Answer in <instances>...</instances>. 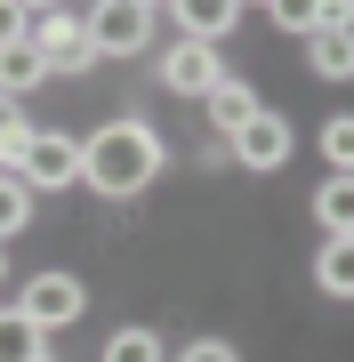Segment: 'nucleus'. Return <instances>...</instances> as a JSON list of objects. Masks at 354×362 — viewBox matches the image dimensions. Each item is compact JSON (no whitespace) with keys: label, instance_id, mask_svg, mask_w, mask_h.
I'll return each mask as SVG.
<instances>
[{"label":"nucleus","instance_id":"nucleus-21","mask_svg":"<svg viewBox=\"0 0 354 362\" xmlns=\"http://www.w3.org/2000/svg\"><path fill=\"white\" fill-rule=\"evenodd\" d=\"M16 40H25V8H16V0H0V49H16Z\"/></svg>","mask_w":354,"mask_h":362},{"label":"nucleus","instance_id":"nucleus-22","mask_svg":"<svg viewBox=\"0 0 354 362\" xmlns=\"http://www.w3.org/2000/svg\"><path fill=\"white\" fill-rule=\"evenodd\" d=\"M330 25H338V33H346V49H354V8H338V16H330Z\"/></svg>","mask_w":354,"mask_h":362},{"label":"nucleus","instance_id":"nucleus-24","mask_svg":"<svg viewBox=\"0 0 354 362\" xmlns=\"http://www.w3.org/2000/svg\"><path fill=\"white\" fill-rule=\"evenodd\" d=\"M33 362H49V354H33Z\"/></svg>","mask_w":354,"mask_h":362},{"label":"nucleus","instance_id":"nucleus-4","mask_svg":"<svg viewBox=\"0 0 354 362\" xmlns=\"http://www.w3.org/2000/svg\"><path fill=\"white\" fill-rule=\"evenodd\" d=\"M81 306H89V290H81V274H33L25 290H16V314L49 338V330H65V322H81Z\"/></svg>","mask_w":354,"mask_h":362},{"label":"nucleus","instance_id":"nucleus-10","mask_svg":"<svg viewBox=\"0 0 354 362\" xmlns=\"http://www.w3.org/2000/svg\"><path fill=\"white\" fill-rule=\"evenodd\" d=\"M40 81H49L40 49H25V40H16V49H0V97H16V105H25V89H40Z\"/></svg>","mask_w":354,"mask_h":362},{"label":"nucleus","instance_id":"nucleus-14","mask_svg":"<svg viewBox=\"0 0 354 362\" xmlns=\"http://www.w3.org/2000/svg\"><path fill=\"white\" fill-rule=\"evenodd\" d=\"M105 362H170V354H161V338L145 330V322H129V330L105 338Z\"/></svg>","mask_w":354,"mask_h":362},{"label":"nucleus","instance_id":"nucleus-13","mask_svg":"<svg viewBox=\"0 0 354 362\" xmlns=\"http://www.w3.org/2000/svg\"><path fill=\"white\" fill-rule=\"evenodd\" d=\"M322 161H330V177H354V113L322 121Z\"/></svg>","mask_w":354,"mask_h":362},{"label":"nucleus","instance_id":"nucleus-15","mask_svg":"<svg viewBox=\"0 0 354 362\" xmlns=\"http://www.w3.org/2000/svg\"><path fill=\"white\" fill-rule=\"evenodd\" d=\"M249 113H258V97H249V89H242V81H225V89H210V121H218V129H225V137H234V129H242V121H249Z\"/></svg>","mask_w":354,"mask_h":362},{"label":"nucleus","instance_id":"nucleus-23","mask_svg":"<svg viewBox=\"0 0 354 362\" xmlns=\"http://www.w3.org/2000/svg\"><path fill=\"white\" fill-rule=\"evenodd\" d=\"M0 274H8V258H0Z\"/></svg>","mask_w":354,"mask_h":362},{"label":"nucleus","instance_id":"nucleus-7","mask_svg":"<svg viewBox=\"0 0 354 362\" xmlns=\"http://www.w3.org/2000/svg\"><path fill=\"white\" fill-rule=\"evenodd\" d=\"M161 89H177V97H210V89H225L218 49H201V40H177V49L161 57Z\"/></svg>","mask_w":354,"mask_h":362},{"label":"nucleus","instance_id":"nucleus-2","mask_svg":"<svg viewBox=\"0 0 354 362\" xmlns=\"http://www.w3.org/2000/svg\"><path fill=\"white\" fill-rule=\"evenodd\" d=\"M25 49H40L49 73H89L97 65L89 16H73V8H25Z\"/></svg>","mask_w":354,"mask_h":362},{"label":"nucleus","instance_id":"nucleus-11","mask_svg":"<svg viewBox=\"0 0 354 362\" xmlns=\"http://www.w3.org/2000/svg\"><path fill=\"white\" fill-rule=\"evenodd\" d=\"M306 65H314L322 81H346V73H354V49H346V33H338V25H322L314 40H306Z\"/></svg>","mask_w":354,"mask_h":362},{"label":"nucleus","instance_id":"nucleus-20","mask_svg":"<svg viewBox=\"0 0 354 362\" xmlns=\"http://www.w3.org/2000/svg\"><path fill=\"white\" fill-rule=\"evenodd\" d=\"M177 362H242V354H234V346H225V338H194V346H185Z\"/></svg>","mask_w":354,"mask_h":362},{"label":"nucleus","instance_id":"nucleus-9","mask_svg":"<svg viewBox=\"0 0 354 362\" xmlns=\"http://www.w3.org/2000/svg\"><path fill=\"white\" fill-rule=\"evenodd\" d=\"M314 218H322V242H354V177H322Z\"/></svg>","mask_w":354,"mask_h":362},{"label":"nucleus","instance_id":"nucleus-19","mask_svg":"<svg viewBox=\"0 0 354 362\" xmlns=\"http://www.w3.org/2000/svg\"><path fill=\"white\" fill-rule=\"evenodd\" d=\"M33 354H40V330L25 314H0V362H33Z\"/></svg>","mask_w":354,"mask_h":362},{"label":"nucleus","instance_id":"nucleus-6","mask_svg":"<svg viewBox=\"0 0 354 362\" xmlns=\"http://www.w3.org/2000/svg\"><path fill=\"white\" fill-rule=\"evenodd\" d=\"M225 153H234L242 169H282V161H290V121L258 105V113H249L234 137H225Z\"/></svg>","mask_w":354,"mask_h":362},{"label":"nucleus","instance_id":"nucleus-18","mask_svg":"<svg viewBox=\"0 0 354 362\" xmlns=\"http://www.w3.org/2000/svg\"><path fill=\"white\" fill-rule=\"evenodd\" d=\"M330 16H338V8H322V0H274V25L282 33H306V40H314Z\"/></svg>","mask_w":354,"mask_h":362},{"label":"nucleus","instance_id":"nucleus-17","mask_svg":"<svg viewBox=\"0 0 354 362\" xmlns=\"http://www.w3.org/2000/svg\"><path fill=\"white\" fill-rule=\"evenodd\" d=\"M33 145V121H25V105L16 97H0V161H8V177H16V153Z\"/></svg>","mask_w":354,"mask_h":362},{"label":"nucleus","instance_id":"nucleus-1","mask_svg":"<svg viewBox=\"0 0 354 362\" xmlns=\"http://www.w3.org/2000/svg\"><path fill=\"white\" fill-rule=\"evenodd\" d=\"M161 137L145 129V121H105L97 137H81V177L97 185L105 202H129V194H145V185L161 177Z\"/></svg>","mask_w":354,"mask_h":362},{"label":"nucleus","instance_id":"nucleus-3","mask_svg":"<svg viewBox=\"0 0 354 362\" xmlns=\"http://www.w3.org/2000/svg\"><path fill=\"white\" fill-rule=\"evenodd\" d=\"M16 177H25V194L81 185V137H65V129H33V145L16 153Z\"/></svg>","mask_w":354,"mask_h":362},{"label":"nucleus","instance_id":"nucleus-8","mask_svg":"<svg viewBox=\"0 0 354 362\" xmlns=\"http://www.w3.org/2000/svg\"><path fill=\"white\" fill-rule=\"evenodd\" d=\"M170 16L185 25V40H201V49H218V40L234 33V25H242L249 8H234V0H185V8H170Z\"/></svg>","mask_w":354,"mask_h":362},{"label":"nucleus","instance_id":"nucleus-16","mask_svg":"<svg viewBox=\"0 0 354 362\" xmlns=\"http://www.w3.org/2000/svg\"><path fill=\"white\" fill-rule=\"evenodd\" d=\"M33 226V194H25V177H8V169H0V242H8V233H25Z\"/></svg>","mask_w":354,"mask_h":362},{"label":"nucleus","instance_id":"nucleus-5","mask_svg":"<svg viewBox=\"0 0 354 362\" xmlns=\"http://www.w3.org/2000/svg\"><path fill=\"white\" fill-rule=\"evenodd\" d=\"M145 40H153V8H145V0H105V8H89V49L97 57H137Z\"/></svg>","mask_w":354,"mask_h":362},{"label":"nucleus","instance_id":"nucleus-12","mask_svg":"<svg viewBox=\"0 0 354 362\" xmlns=\"http://www.w3.org/2000/svg\"><path fill=\"white\" fill-rule=\"evenodd\" d=\"M314 282L330 298H354V242H322L314 250Z\"/></svg>","mask_w":354,"mask_h":362}]
</instances>
